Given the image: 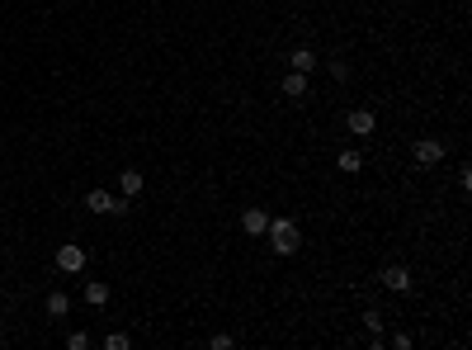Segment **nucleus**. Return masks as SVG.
Wrapping results in <instances>:
<instances>
[{"mask_svg": "<svg viewBox=\"0 0 472 350\" xmlns=\"http://www.w3.org/2000/svg\"><path fill=\"white\" fill-rule=\"evenodd\" d=\"M264 237H269V246H274V256H293V251L302 246V237H298V222H289V218H269Z\"/></svg>", "mask_w": 472, "mask_h": 350, "instance_id": "1", "label": "nucleus"}, {"mask_svg": "<svg viewBox=\"0 0 472 350\" xmlns=\"http://www.w3.org/2000/svg\"><path fill=\"white\" fill-rule=\"evenodd\" d=\"M85 209H90V213H114V218H123L132 209V199L128 194H109V189H90V194H85Z\"/></svg>", "mask_w": 472, "mask_h": 350, "instance_id": "2", "label": "nucleus"}, {"mask_svg": "<svg viewBox=\"0 0 472 350\" xmlns=\"http://www.w3.org/2000/svg\"><path fill=\"white\" fill-rule=\"evenodd\" d=\"M57 270H62V274H80V270H85V246H76V242L57 246Z\"/></svg>", "mask_w": 472, "mask_h": 350, "instance_id": "3", "label": "nucleus"}, {"mask_svg": "<svg viewBox=\"0 0 472 350\" xmlns=\"http://www.w3.org/2000/svg\"><path fill=\"white\" fill-rule=\"evenodd\" d=\"M411 161H416V166H439V161H444V142H435V137H420L416 147H411Z\"/></svg>", "mask_w": 472, "mask_h": 350, "instance_id": "4", "label": "nucleus"}, {"mask_svg": "<svg viewBox=\"0 0 472 350\" xmlns=\"http://www.w3.org/2000/svg\"><path fill=\"white\" fill-rule=\"evenodd\" d=\"M345 128H350L354 137H368L373 128H378V119H373V109H350V114H345Z\"/></svg>", "mask_w": 472, "mask_h": 350, "instance_id": "5", "label": "nucleus"}, {"mask_svg": "<svg viewBox=\"0 0 472 350\" xmlns=\"http://www.w3.org/2000/svg\"><path fill=\"white\" fill-rule=\"evenodd\" d=\"M378 279H383V289H392V294H406V289H411V270L406 265H388Z\"/></svg>", "mask_w": 472, "mask_h": 350, "instance_id": "6", "label": "nucleus"}, {"mask_svg": "<svg viewBox=\"0 0 472 350\" xmlns=\"http://www.w3.org/2000/svg\"><path fill=\"white\" fill-rule=\"evenodd\" d=\"M264 227H269V213H264V209H246V213H241V232H246V237H264Z\"/></svg>", "mask_w": 472, "mask_h": 350, "instance_id": "7", "label": "nucleus"}, {"mask_svg": "<svg viewBox=\"0 0 472 350\" xmlns=\"http://www.w3.org/2000/svg\"><path fill=\"white\" fill-rule=\"evenodd\" d=\"M284 95H289V100H307V76H302V71H289V76H284Z\"/></svg>", "mask_w": 472, "mask_h": 350, "instance_id": "8", "label": "nucleus"}, {"mask_svg": "<svg viewBox=\"0 0 472 350\" xmlns=\"http://www.w3.org/2000/svg\"><path fill=\"white\" fill-rule=\"evenodd\" d=\"M293 71H302V76H307V71H316V48H293Z\"/></svg>", "mask_w": 472, "mask_h": 350, "instance_id": "9", "label": "nucleus"}, {"mask_svg": "<svg viewBox=\"0 0 472 350\" xmlns=\"http://www.w3.org/2000/svg\"><path fill=\"white\" fill-rule=\"evenodd\" d=\"M85 303H90V308H105L109 303V284L105 279H90V284H85Z\"/></svg>", "mask_w": 472, "mask_h": 350, "instance_id": "10", "label": "nucleus"}, {"mask_svg": "<svg viewBox=\"0 0 472 350\" xmlns=\"http://www.w3.org/2000/svg\"><path fill=\"white\" fill-rule=\"evenodd\" d=\"M336 166H341L345 175H359V170H364V152H354V147H350V152L336 157Z\"/></svg>", "mask_w": 472, "mask_h": 350, "instance_id": "11", "label": "nucleus"}, {"mask_svg": "<svg viewBox=\"0 0 472 350\" xmlns=\"http://www.w3.org/2000/svg\"><path fill=\"white\" fill-rule=\"evenodd\" d=\"M118 189H123V194H128V199H137V194H142V170H123V175H118Z\"/></svg>", "mask_w": 472, "mask_h": 350, "instance_id": "12", "label": "nucleus"}, {"mask_svg": "<svg viewBox=\"0 0 472 350\" xmlns=\"http://www.w3.org/2000/svg\"><path fill=\"white\" fill-rule=\"evenodd\" d=\"M66 313H71V298L62 294V289H53L48 294V317H66Z\"/></svg>", "mask_w": 472, "mask_h": 350, "instance_id": "13", "label": "nucleus"}, {"mask_svg": "<svg viewBox=\"0 0 472 350\" xmlns=\"http://www.w3.org/2000/svg\"><path fill=\"white\" fill-rule=\"evenodd\" d=\"M128 346H132V341L123 336V331H109V336H105V350H128Z\"/></svg>", "mask_w": 472, "mask_h": 350, "instance_id": "14", "label": "nucleus"}, {"mask_svg": "<svg viewBox=\"0 0 472 350\" xmlns=\"http://www.w3.org/2000/svg\"><path fill=\"white\" fill-rule=\"evenodd\" d=\"M66 346H71V350H90V336H85V331H71Z\"/></svg>", "mask_w": 472, "mask_h": 350, "instance_id": "15", "label": "nucleus"}, {"mask_svg": "<svg viewBox=\"0 0 472 350\" xmlns=\"http://www.w3.org/2000/svg\"><path fill=\"white\" fill-rule=\"evenodd\" d=\"M364 322H368V331H373V336H383V313H368Z\"/></svg>", "mask_w": 472, "mask_h": 350, "instance_id": "16", "label": "nucleus"}, {"mask_svg": "<svg viewBox=\"0 0 472 350\" xmlns=\"http://www.w3.org/2000/svg\"><path fill=\"white\" fill-rule=\"evenodd\" d=\"M331 76L345 85V81H350V67H345V62H331Z\"/></svg>", "mask_w": 472, "mask_h": 350, "instance_id": "17", "label": "nucleus"}]
</instances>
